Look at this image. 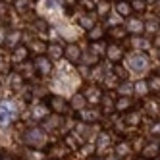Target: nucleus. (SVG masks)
Returning <instances> with one entry per match:
<instances>
[{
    "mask_svg": "<svg viewBox=\"0 0 160 160\" xmlns=\"http://www.w3.org/2000/svg\"><path fill=\"white\" fill-rule=\"evenodd\" d=\"M44 104H47V108L52 114H58V116H66V114L70 112V102H68L64 97L54 95V93L44 97Z\"/></svg>",
    "mask_w": 160,
    "mask_h": 160,
    "instance_id": "1",
    "label": "nucleus"
},
{
    "mask_svg": "<svg viewBox=\"0 0 160 160\" xmlns=\"http://www.w3.org/2000/svg\"><path fill=\"white\" fill-rule=\"evenodd\" d=\"M25 143L31 145V148H42L44 145H47V131H44L42 128H31L25 131Z\"/></svg>",
    "mask_w": 160,
    "mask_h": 160,
    "instance_id": "2",
    "label": "nucleus"
},
{
    "mask_svg": "<svg viewBox=\"0 0 160 160\" xmlns=\"http://www.w3.org/2000/svg\"><path fill=\"white\" fill-rule=\"evenodd\" d=\"M33 68H35L37 75H41V77H48V75L54 72V62L48 58L47 54L35 56V60H33Z\"/></svg>",
    "mask_w": 160,
    "mask_h": 160,
    "instance_id": "3",
    "label": "nucleus"
},
{
    "mask_svg": "<svg viewBox=\"0 0 160 160\" xmlns=\"http://www.w3.org/2000/svg\"><path fill=\"white\" fill-rule=\"evenodd\" d=\"M123 27L129 33V37H141L145 33V21L141 18H137V16H129L128 19H125Z\"/></svg>",
    "mask_w": 160,
    "mask_h": 160,
    "instance_id": "4",
    "label": "nucleus"
},
{
    "mask_svg": "<svg viewBox=\"0 0 160 160\" xmlns=\"http://www.w3.org/2000/svg\"><path fill=\"white\" fill-rule=\"evenodd\" d=\"M81 47L77 42H68L64 44V58L70 62V64H81Z\"/></svg>",
    "mask_w": 160,
    "mask_h": 160,
    "instance_id": "5",
    "label": "nucleus"
},
{
    "mask_svg": "<svg viewBox=\"0 0 160 160\" xmlns=\"http://www.w3.org/2000/svg\"><path fill=\"white\" fill-rule=\"evenodd\" d=\"M123 47L120 42H110V44H106V58H108V62H112V64H118V62H122L123 60Z\"/></svg>",
    "mask_w": 160,
    "mask_h": 160,
    "instance_id": "6",
    "label": "nucleus"
},
{
    "mask_svg": "<svg viewBox=\"0 0 160 160\" xmlns=\"http://www.w3.org/2000/svg\"><path fill=\"white\" fill-rule=\"evenodd\" d=\"M16 108H14V104L12 102H2L0 104V125H8L10 122H12L14 118H16Z\"/></svg>",
    "mask_w": 160,
    "mask_h": 160,
    "instance_id": "7",
    "label": "nucleus"
},
{
    "mask_svg": "<svg viewBox=\"0 0 160 160\" xmlns=\"http://www.w3.org/2000/svg\"><path fill=\"white\" fill-rule=\"evenodd\" d=\"M83 97L87 100V104H100V98H102V91L98 85H87L83 89Z\"/></svg>",
    "mask_w": 160,
    "mask_h": 160,
    "instance_id": "8",
    "label": "nucleus"
},
{
    "mask_svg": "<svg viewBox=\"0 0 160 160\" xmlns=\"http://www.w3.org/2000/svg\"><path fill=\"white\" fill-rule=\"evenodd\" d=\"M21 39H23V31H21V29H8L4 47L12 50V48L18 47V44H21Z\"/></svg>",
    "mask_w": 160,
    "mask_h": 160,
    "instance_id": "9",
    "label": "nucleus"
},
{
    "mask_svg": "<svg viewBox=\"0 0 160 160\" xmlns=\"http://www.w3.org/2000/svg\"><path fill=\"white\" fill-rule=\"evenodd\" d=\"M29 47H25V44H18L16 48H12V64H21V62H27L29 60Z\"/></svg>",
    "mask_w": 160,
    "mask_h": 160,
    "instance_id": "10",
    "label": "nucleus"
},
{
    "mask_svg": "<svg viewBox=\"0 0 160 160\" xmlns=\"http://www.w3.org/2000/svg\"><path fill=\"white\" fill-rule=\"evenodd\" d=\"M64 143H66V147L70 148V151H79V148H83V139H81V135H79L77 131H73V133H68L64 139H62Z\"/></svg>",
    "mask_w": 160,
    "mask_h": 160,
    "instance_id": "11",
    "label": "nucleus"
},
{
    "mask_svg": "<svg viewBox=\"0 0 160 160\" xmlns=\"http://www.w3.org/2000/svg\"><path fill=\"white\" fill-rule=\"evenodd\" d=\"M106 35L112 39V42H123L125 39L129 37V33L125 31L123 25H114V27H110V29L106 31Z\"/></svg>",
    "mask_w": 160,
    "mask_h": 160,
    "instance_id": "12",
    "label": "nucleus"
},
{
    "mask_svg": "<svg viewBox=\"0 0 160 160\" xmlns=\"http://www.w3.org/2000/svg\"><path fill=\"white\" fill-rule=\"evenodd\" d=\"M133 98L131 97H128V95H120V97H116V102H114V108H116V112H120V114H125L128 110H131L133 108Z\"/></svg>",
    "mask_w": 160,
    "mask_h": 160,
    "instance_id": "13",
    "label": "nucleus"
},
{
    "mask_svg": "<svg viewBox=\"0 0 160 160\" xmlns=\"http://www.w3.org/2000/svg\"><path fill=\"white\" fill-rule=\"evenodd\" d=\"M60 122H62V116H58V114H48V116L42 120V129L44 131H58Z\"/></svg>",
    "mask_w": 160,
    "mask_h": 160,
    "instance_id": "14",
    "label": "nucleus"
},
{
    "mask_svg": "<svg viewBox=\"0 0 160 160\" xmlns=\"http://www.w3.org/2000/svg\"><path fill=\"white\" fill-rule=\"evenodd\" d=\"M47 50H48V42L44 41V39H33L31 42H29V52H33L35 56H42V54H47Z\"/></svg>",
    "mask_w": 160,
    "mask_h": 160,
    "instance_id": "15",
    "label": "nucleus"
},
{
    "mask_svg": "<svg viewBox=\"0 0 160 160\" xmlns=\"http://www.w3.org/2000/svg\"><path fill=\"white\" fill-rule=\"evenodd\" d=\"M25 79L21 77V73H18V72H12L10 73V81H8V85H10V89L14 91V93H19V91H23L25 89Z\"/></svg>",
    "mask_w": 160,
    "mask_h": 160,
    "instance_id": "16",
    "label": "nucleus"
},
{
    "mask_svg": "<svg viewBox=\"0 0 160 160\" xmlns=\"http://www.w3.org/2000/svg\"><path fill=\"white\" fill-rule=\"evenodd\" d=\"M106 27H102L100 23H97L95 27H91L89 31H87V39L91 41V42H97V41H104V37H106Z\"/></svg>",
    "mask_w": 160,
    "mask_h": 160,
    "instance_id": "17",
    "label": "nucleus"
},
{
    "mask_svg": "<svg viewBox=\"0 0 160 160\" xmlns=\"http://www.w3.org/2000/svg\"><path fill=\"white\" fill-rule=\"evenodd\" d=\"M95 16H97L95 12H85L83 16H79V19H77L79 27L85 29V31H89L91 27H95V25H97V18H95Z\"/></svg>",
    "mask_w": 160,
    "mask_h": 160,
    "instance_id": "18",
    "label": "nucleus"
},
{
    "mask_svg": "<svg viewBox=\"0 0 160 160\" xmlns=\"http://www.w3.org/2000/svg\"><path fill=\"white\" fill-rule=\"evenodd\" d=\"M128 62H129V66L133 68V70H143V68L147 66L145 54H139V52H131V54L128 56Z\"/></svg>",
    "mask_w": 160,
    "mask_h": 160,
    "instance_id": "19",
    "label": "nucleus"
},
{
    "mask_svg": "<svg viewBox=\"0 0 160 160\" xmlns=\"http://www.w3.org/2000/svg\"><path fill=\"white\" fill-rule=\"evenodd\" d=\"M116 14L122 19H128L129 16H133V10H131L129 0H120V2H116Z\"/></svg>",
    "mask_w": 160,
    "mask_h": 160,
    "instance_id": "20",
    "label": "nucleus"
},
{
    "mask_svg": "<svg viewBox=\"0 0 160 160\" xmlns=\"http://www.w3.org/2000/svg\"><path fill=\"white\" fill-rule=\"evenodd\" d=\"M31 4H33V0H14V2H12V8L16 10V14L27 16V14L31 12Z\"/></svg>",
    "mask_w": 160,
    "mask_h": 160,
    "instance_id": "21",
    "label": "nucleus"
},
{
    "mask_svg": "<svg viewBox=\"0 0 160 160\" xmlns=\"http://www.w3.org/2000/svg\"><path fill=\"white\" fill-rule=\"evenodd\" d=\"M47 56L54 62V60H60L64 58V47L58 42H48V50H47Z\"/></svg>",
    "mask_w": 160,
    "mask_h": 160,
    "instance_id": "22",
    "label": "nucleus"
},
{
    "mask_svg": "<svg viewBox=\"0 0 160 160\" xmlns=\"http://www.w3.org/2000/svg\"><path fill=\"white\" fill-rule=\"evenodd\" d=\"M156 154H160V143H145L143 151H141V156L147 158V160H151Z\"/></svg>",
    "mask_w": 160,
    "mask_h": 160,
    "instance_id": "23",
    "label": "nucleus"
},
{
    "mask_svg": "<svg viewBox=\"0 0 160 160\" xmlns=\"http://www.w3.org/2000/svg\"><path fill=\"white\" fill-rule=\"evenodd\" d=\"M123 122L128 123V125H131V128H137V125H141V114H139V110H128L123 114Z\"/></svg>",
    "mask_w": 160,
    "mask_h": 160,
    "instance_id": "24",
    "label": "nucleus"
},
{
    "mask_svg": "<svg viewBox=\"0 0 160 160\" xmlns=\"http://www.w3.org/2000/svg\"><path fill=\"white\" fill-rule=\"evenodd\" d=\"M114 151H116V156H118V158H125V156L133 154L129 141H118L116 145H114Z\"/></svg>",
    "mask_w": 160,
    "mask_h": 160,
    "instance_id": "25",
    "label": "nucleus"
},
{
    "mask_svg": "<svg viewBox=\"0 0 160 160\" xmlns=\"http://www.w3.org/2000/svg\"><path fill=\"white\" fill-rule=\"evenodd\" d=\"M70 108L75 110V112H81L83 108H87V100H85L83 93H75V95L72 97V100H70Z\"/></svg>",
    "mask_w": 160,
    "mask_h": 160,
    "instance_id": "26",
    "label": "nucleus"
},
{
    "mask_svg": "<svg viewBox=\"0 0 160 160\" xmlns=\"http://www.w3.org/2000/svg\"><path fill=\"white\" fill-rule=\"evenodd\" d=\"M10 16H12V4H8L6 0H0V23H10Z\"/></svg>",
    "mask_w": 160,
    "mask_h": 160,
    "instance_id": "27",
    "label": "nucleus"
},
{
    "mask_svg": "<svg viewBox=\"0 0 160 160\" xmlns=\"http://www.w3.org/2000/svg\"><path fill=\"white\" fill-rule=\"evenodd\" d=\"M72 151L66 147V143L64 141H60V143H54V145H50V154H54V158H60V156H68Z\"/></svg>",
    "mask_w": 160,
    "mask_h": 160,
    "instance_id": "28",
    "label": "nucleus"
},
{
    "mask_svg": "<svg viewBox=\"0 0 160 160\" xmlns=\"http://www.w3.org/2000/svg\"><path fill=\"white\" fill-rule=\"evenodd\" d=\"M112 75L118 79V81H128L129 79V72L118 62V64H112Z\"/></svg>",
    "mask_w": 160,
    "mask_h": 160,
    "instance_id": "29",
    "label": "nucleus"
},
{
    "mask_svg": "<svg viewBox=\"0 0 160 160\" xmlns=\"http://www.w3.org/2000/svg\"><path fill=\"white\" fill-rule=\"evenodd\" d=\"M48 108H47V104H44V102H42V104H37L35 108H31V118H35V120H44V118H47L48 116Z\"/></svg>",
    "mask_w": 160,
    "mask_h": 160,
    "instance_id": "30",
    "label": "nucleus"
},
{
    "mask_svg": "<svg viewBox=\"0 0 160 160\" xmlns=\"http://www.w3.org/2000/svg\"><path fill=\"white\" fill-rule=\"evenodd\" d=\"M18 66H19V72H18V73H21V77H23L25 81H29L33 73H37L31 62H21V64H18Z\"/></svg>",
    "mask_w": 160,
    "mask_h": 160,
    "instance_id": "31",
    "label": "nucleus"
},
{
    "mask_svg": "<svg viewBox=\"0 0 160 160\" xmlns=\"http://www.w3.org/2000/svg\"><path fill=\"white\" fill-rule=\"evenodd\" d=\"M95 14L98 18H108L110 14V0H100V2H97V8H95Z\"/></svg>",
    "mask_w": 160,
    "mask_h": 160,
    "instance_id": "32",
    "label": "nucleus"
},
{
    "mask_svg": "<svg viewBox=\"0 0 160 160\" xmlns=\"http://www.w3.org/2000/svg\"><path fill=\"white\" fill-rule=\"evenodd\" d=\"M133 91L139 97H147L148 93H151V89H148V81H147V79H139L137 83H133Z\"/></svg>",
    "mask_w": 160,
    "mask_h": 160,
    "instance_id": "33",
    "label": "nucleus"
},
{
    "mask_svg": "<svg viewBox=\"0 0 160 160\" xmlns=\"http://www.w3.org/2000/svg\"><path fill=\"white\" fill-rule=\"evenodd\" d=\"M91 52H93L95 56H98V58H104L106 54V42L104 41H97V42H91Z\"/></svg>",
    "mask_w": 160,
    "mask_h": 160,
    "instance_id": "34",
    "label": "nucleus"
},
{
    "mask_svg": "<svg viewBox=\"0 0 160 160\" xmlns=\"http://www.w3.org/2000/svg\"><path fill=\"white\" fill-rule=\"evenodd\" d=\"M129 4H131L133 14H139V16H143V14L147 12V8H148V2H147V0H129Z\"/></svg>",
    "mask_w": 160,
    "mask_h": 160,
    "instance_id": "35",
    "label": "nucleus"
},
{
    "mask_svg": "<svg viewBox=\"0 0 160 160\" xmlns=\"http://www.w3.org/2000/svg\"><path fill=\"white\" fill-rule=\"evenodd\" d=\"M79 116H81V118H85L87 122H98V118H100V112H98V110H87V108H83L81 112H79Z\"/></svg>",
    "mask_w": 160,
    "mask_h": 160,
    "instance_id": "36",
    "label": "nucleus"
},
{
    "mask_svg": "<svg viewBox=\"0 0 160 160\" xmlns=\"http://www.w3.org/2000/svg\"><path fill=\"white\" fill-rule=\"evenodd\" d=\"M145 106H147V114L151 118H156L158 114H160V106H158V102H154V100H147Z\"/></svg>",
    "mask_w": 160,
    "mask_h": 160,
    "instance_id": "37",
    "label": "nucleus"
},
{
    "mask_svg": "<svg viewBox=\"0 0 160 160\" xmlns=\"http://www.w3.org/2000/svg\"><path fill=\"white\" fill-rule=\"evenodd\" d=\"M129 141V145H131V151L133 152H141L143 151V147H145V139H143V137H133V139H128Z\"/></svg>",
    "mask_w": 160,
    "mask_h": 160,
    "instance_id": "38",
    "label": "nucleus"
},
{
    "mask_svg": "<svg viewBox=\"0 0 160 160\" xmlns=\"http://www.w3.org/2000/svg\"><path fill=\"white\" fill-rule=\"evenodd\" d=\"M81 62H83V64H87V66H91V68H93V66H97V64H98V56H95L93 52L89 50V52H87L85 56H81Z\"/></svg>",
    "mask_w": 160,
    "mask_h": 160,
    "instance_id": "39",
    "label": "nucleus"
},
{
    "mask_svg": "<svg viewBox=\"0 0 160 160\" xmlns=\"http://www.w3.org/2000/svg\"><path fill=\"white\" fill-rule=\"evenodd\" d=\"M145 31L154 33V35H156V31H160V21L158 19H148V21H145Z\"/></svg>",
    "mask_w": 160,
    "mask_h": 160,
    "instance_id": "40",
    "label": "nucleus"
},
{
    "mask_svg": "<svg viewBox=\"0 0 160 160\" xmlns=\"http://www.w3.org/2000/svg\"><path fill=\"white\" fill-rule=\"evenodd\" d=\"M147 81H148V89L154 91V93H160V75H152Z\"/></svg>",
    "mask_w": 160,
    "mask_h": 160,
    "instance_id": "41",
    "label": "nucleus"
},
{
    "mask_svg": "<svg viewBox=\"0 0 160 160\" xmlns=\"http://www.w3.org/2000/svg\"><path fill=\"white\" fill-rule=\"evenodd\" d=\"M79 6H81L85 12H95L97 2H95V0H79Z\"/></svg>",
    "mask_w": 160,
    "mask_h": 160,
    "instance_id": "42",
    "label": "nucleus"
},
{
    "mask_svg": "<svg viewBox=\"0 0 160 160\" xmlns=\"http://www.w3.org/2000/svg\"><path fill=\"white\" fill-rule=\"evenodd\" d=\"M131 93H133V85L129 83V79H128V81L122 83V87H120V95H128V97H131Z\"/></svg>",
    "mask_w": 160,
    "mask_h": 160,
    "instance_id": "43",
    "label": "nucleus"
},
{
    "mask_svg": "<svg viewBox=\"0 0 160 160\" xmlns=\"http://www.w3.org/2000/svg\"><path fill=\"white\" fill-rule=\"evenodd\" d=\"M29 154H31V156H29L31 160H44V158H47V156H44V152L41 151V148H33V151H31Z\"/></svg>",
    "mask_w": 160,
    "mask_h": 160,
    "instance_id": "44",
    "label": "nucleus"
},
{
    "mask_svg": "<svg viewBox=\"0 0 160 160\" xmlns=\"http://www.w3.org/2000/svg\"><path fill=\"white\" fill-rule=\"evenodd\" d=\"M6 33H8V29H6L2 23H0V44L6 42Z\"/></svg>",
    "mask_w": 160,
    "mask_h": 160,
    "instance_id": "45",
    "label": "nucleus"
},
{
    "mask_svg": "<svg viewBox=\"0 0 160 160\" xmlns=\"http://www.w3.org/2000/svg\"><path fill=\"white\" fill-rule=\"evenodd\" d=\"M151 133H152V135H156V137L160 135V120L152 123V128H151Z\"/></svg>",
    "mask_w": 160,
    "mask_h": 160,
    "instance_id": "46",
    "label": "nucleus"
},
{
    "mask_svg": "<svg viewBox=\"0 0 160 160\" xmlns=\"http://www.w3.org/2000/svg\"><path fill=\"white\" fill-rule=\"evenodd\" d=\"M151 44H152V47H154V48H158V50H160V33H156V35L152 37V41H151Z\"/></svg>",
    "mask_w": 160,
    "mask_h": 160,
    "instance_id": "47",
    "label": "nucleus"
},
{
    "mask_svg": "<svg viewBox=\"0 0 160 160\" xmlns=\"http://www.w3.org/2000/svg\"><path fill=\"white\" fill-rule=\"evenodd\" d=\"M58 2H60L62 6H66V8H72V6L75 4V0H58Z\"/></svg>",
    "mask_w": 160,
    "mask_h": 160,
    "instance_id": "48",
    "label": "nucleus"
},
{
    "mask_svg": "<svg viewBox=\"0 0 160 160\" xmlns=\"http://www.w3.org/2000/svg\"><path fill=\"white\" fill-rule=\"evenodd\" d=\"M104 160H122V158H118L116 154H108V156H106Z\"/></svg>",
    "mask_w": 160,
    "mask_h": 160,
    "instance_id": "49",
    "label": "nucleus"
},
{
    "mask_svg": "<svg viewBox=\"0 0 160 160\" xmlns=\"http://www.w3.org/2000/svg\"><path fill=\"white\" fill-rule=\"evenodd\" d=\"M0 160H14L12 156H6V154H2V156H0Z\"/></svg>",
    "mask_w": 160,
    "mask_h": 160,
    "instance_id": "50",
    "label": "nucleus"
},
{
    "mask_svg": "<svg viewBox=\"0 0 160 160\" xmlns=\"http://www.w3.org/2000/svg\"><path fill=\"white\" fill-rule=\"evenodd\" d=\"M89 160H104V158H100V156H89Z\"/></svg>",
    "mask_w": 160,
    "mask_h": 160,
    "instance_id": "51",
    "label": "nucleus"
},
{
    "mask_svg": "<svg viewBox=\"0 0 160 160\" xmlns=\"http://www.w3.org/2000/svg\"><path fill=\"white\" fill-rule=\"evenodd\" d=\"M151 160H160V154H156L154 158H151Z\"/></svg>",
    "mask_w": 160,
    "mask_h": 160,
    "instance_id": "52",
    "label": "nucleus"
},
{
    "mask_svg": "<svg viewBox=\"0 0 160 160\" xmlns=\"http://www.w3.org/2000/svg\"><path fill=\"white\" fill-rule=\"evenodd\" d=\"M44 160H58V158H44Z\"/></svg>",
    "mask_w": 160,
    "mask_h": 160,
    "instance_id": "53",
    "label": "nucleus"
},
{
    "mask_svg": "<svg viewBox=\"0 0 160 160\" xmlns=\"http://www.w3.org/2000/svg\"><path fill=\"white\" fill-rule=\"evenodd\" d=\"M135 160H147V158H143V156H141V158H135Z\"/></svg>",
    "mask_w": 160,
    "mask_h": 160,
    "instance_id": "54",
    "label": "nucleus"
},
{
    "mask_svg": "<svg viewBox=\"0 0 160 160\" xmlns=\"http://www.w3.org/2000/svg\"><path fill=\"white\" fill-rule=\"evenodd\" d=\"M110 2H120V0H110Z\"/></svg>",
    "mask_w": 160,
    "mask_h": 160,
    "instance_id": "55",
    "label": "nucleus"
},
{
    "mask_svg": "<svg viewBox=\"0 0 160 160\" xmlns=\"http://www.w3.org/2000/svg\"><path fill=\"white\" fill-rule=\"evenodd\" d=\"M2 154H4V152H2V148H0V156H2Z\"/></svg>",
    "mask_w": 160,
    "mask_h": 160,
    "instance_id": "56",
    "label": "nucleus"
},
{
    "mask_svg": "<svg viewBox=\"0 0 160 160\" xmlns=\"http://www.w3.org/2000/svg\"><path fill=\"white\" fill-rule=\"evenodd\" d=\"M14 160H23V158H14Z\"/></svg>",
    "mask_w": 160,
    "mask_h": 160,
    "instance_id": "57",
    "label": "nucleus"
},
{
    "mask_svg": "<svg viewBox=\"0 0 160 160\" xmlns=\"http://www.w3.org/2000/svg\"><path fill=\"white\" fill-rule=\"evenodd\" d=\"M12 2H14V0H12ZM12 2H10V4H12Z\"/></svg>",
    "mask_w": 160,
    "mask_h": 160,
    "instance_id": "58",
    "label": "nucleus"
}]
</instances>
